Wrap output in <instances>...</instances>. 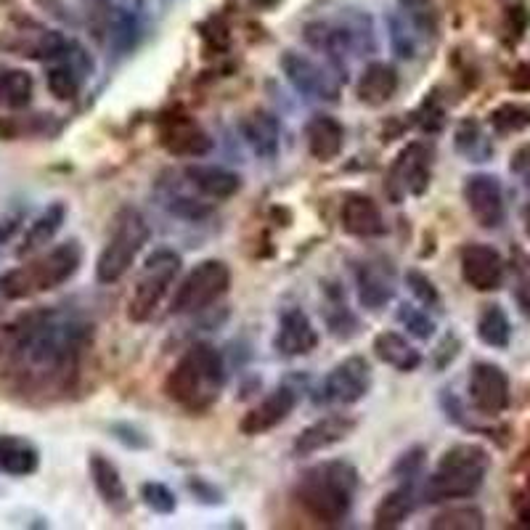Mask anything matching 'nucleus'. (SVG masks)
Masks as SVG:
<instances>
[{"mask_svg": "<svg viewBox=\"0 0 530 530\" xmlns=\"http://www.w3.org/2000/svg\"><path fill=\"white\" fill-rule=\"evenodd\" d=\"M93 326L59 311L30 313L8 332V366L19 390L38 395L64 393L75 382Z\"/></svg>", "mask_w": 530, "mask_h": 530, "instance_id": "f257e3e1", "label": "nucleus"}, {"mask_svg": "<svg viewBox=\"0 0 530 530\" xmlns=\"http://www.w3.org/2000/svg\"><path fill=\"white\" fill-rule=\"evenodd\" d=\"M358 491V472L350 462H321L305 470L297 480V504L321 525H340L353 509Z\"/></svg>", "mask_w": 530, "mask_h": 530, "instance_id": "f03ea898", "label": "nucleus"}, {"mask_svg": "<svg viewBox=\"0 0 530 530\" xmlns=\"http://www.w3.org/2000/svg\"><path fill=\"white\" fill-rule=\"evenodd\" d=\"M223 385H226L223 356L207 342H197L170 369L165 379V393L181 409L199 414L218 401Z\"/></svg>", "mask_w": 530, "mask_h": 530, "instance_id": "7ed1b4c3", "label": "nucleus"}, {"mask_svg": "<svg viewBox=\"0 0 530 530\" xmlns=\"http://www.w3.org/2000/svg\"><path fill=\"white\" fill-rule=\"evenodd\" d=\"M83 265V247L75 239L56 244L30 263L11 268L0 276V295L6 300H30L35 295L67 284Z\"/></svg>", "mask_w": 530, "mask_h": 530, "instance_id": "20e7f679", "label": "nucleus"}, {"mask_svg": "<svg viewBox=\"0 0 530 530\" xmlns=\"http://www.w3.org/2000/svg\"><path fill=\"white\" fill-rule=\"evenodd\" d=\"M491 470V456L477 443H456L440 456L438 467L424 483V501L440 504V501L470 499L485 483V475Z\"/></svg>", "mask_w": 530, "mask_h": 530, "instance_id": "39448f33", "label": "nucleus"}, {"mask_svg": "<svg viewBox=\"0 0 530 530\" xmlns=\"http://www.w3.org/2000/svg\"><path fill=\"white\" fill-rule=\"evenodd\" d=\"M149 242V223L136 207H122L114 215L112 234L106 239L104 250L96 260V281L99 284H114L130 271V265Z\"/></svg>", "mask_w": 530, "mask_h": 530, "instance_id": "423d86ee", "label": "nucleus"}, {"mask_svg": "<svg viewBox=\"0 0 530 530\" xmlns=\"http://www.w3.org/2000/svg\"><path fill=\"white\" fill-rule=\"evenodd\" d=\"M178 273H181V258L167 247H159L146 258L144 271L138 276L128 300V318L133 324H146L157 313L173 281L178 279Z\"/></svg>", "mask_w": 530, "mask_h": 530, "instance_id": "0eeeda50", "label": "nucleus"}, {"mask_svg": "<svg viewBox=\"0 0 530 530\" xmlns=\"http://www.w3.org/2000/svg\"><path fill=\"white\" fill-rule=\"evenodd\" d=\"M305 40L313 48L324 51L332 61L340 64L345 56H358V53L374 51L377 40L371 30L369 16L348 11L340 22H313L305 27Z\"/></svg>", "mask_w": 530, "mask_h": 530, "instance_id": "6e6552de", "label": "nucleus"}, {"mask_svg": "<svg viewBox=\"0 0 530 530\" xmlns=\"http://www.w3.org/2000/svg\"><path fill=\"white\" fill-rule=\"evenodd\" d=\"M228 287H231V268L223 260H202L178 284L170 311L175 316L205 311V308H210L212 303H218L220 297L226 295Z\"/></svg>", "mask_w": 530, "mask_h": 530, "instance_id": "1a4fd4ad", "label": "nucleus"}, {"mask_svg": "<svg viewBox=\"0 0 530 530\" xmlns=\"http://www.w3.org/2000/svg\"><path fill=\"white\" fill-rule=\"evenodd\" d=\"M432 154L424 144L403 146L387 173L385 191L393 205H401L406 197H422L430 189Z\"/></svg>", "mask_w": 530, "mask_h": 530, "instance_id": "9d476101", "label": "nucleus"}, {"mask_svg": "<svg viewBox=\"0 0 530 530\" xmlns=\"http://www.w3.org/2000/svg\"><path fill=\"white\" fill-rule=\"evenodd\" d=\"M279 64L284 77H287V83L300 96L313 101H326V104H337L340 101V83L334 80L329 69L321 67L311 56H305L300 51H284Z\"/></svg>", "mask_w": 530, "mask_h": 530, "instance_id": "9b49d317", "label": "nucleus"}, {"mask_svg": "<svg viewBox=\"0 0 530 530\" xmlns=\"http://www.w3.org/2000/svg\"><path fill=\"white\" fill-rule=\"evenodd\" d=\"M371 387V366L366 358L350 356L334 366L318 387V401L329 406H353Z\"/></svg>", "mask_w": 530, "mask_h": 530, "instance_id": "f8f14e48", "label": "nucleus"}, {"mask_svg": "<svg viewBox=\"0 0 530 530\" xmlns=\"http://www.w3.org/2000/svg\"><path fill=\"white\" fill-rule=\"evenodd\" d=\"M467 393H470L472 406L485 417H499L509 409V401H512L507 371L491 361H480L472 366Z\"/></svg>", "mask_w": 530, "mask_h": 530, "instance_id": "ddd939ff", "label": "nucleus"}, {"mask_svg": "<svg viewBox=\"0 0 530 530\" xmlns=\"http://www.w3.org/2000/svg\"><path fill=\"white\" fill-rule=\"evenodd\" d=\"M464 202L467 210L475 218L480 228H499L507 218V202H504V189L496 175L475 173L464 181Z\"/></svg>", "mask_w": 530, "mask_h": 530, "instance_id": "4468645a", "label": "nucleus"}, {"mask_svg": "<svg viewBox=\"0 0 530 530\" xmlns=\"http://www.w3.org/2000/svg\"><path fill=\"white\" fill-rule=\"evenodd\" d=\"M69 40L64 32L56 30H43V27H19V30H8L0 35V48L3 51H11L16 56H24V59H35V61H53L59 59L64 48L69 46Z\"/></svg>", "mask_w": 530, "mask_h": 530, "instance_id": "2eb2a0df", "label": "nucleus"}, {"mask_svg": "<svg viewBox=\"0 0 530 530\" xmlns=\"http://www.w3.org/2000/svg\"><path fill=\"white\" fill-rule=\"evenodd\" d=\"M159 141L173 157L199 159L212 152V138L189 114H170L159 122Z\"/></svg>", "mask_w": 530, "mask_h": 530, "instance_id": "dca6fc26", "label": "nucleus"}, {"mask_svg": "<svg viewBox=\"0 0 530 530\" xmlns=\"http://www.w3.org/2000/svg\"><path fill=\"white\" fill-rule=\"evenodd\" d=\"M462 279L475 292H496L504 281V258L491 244H467L459 255Z\"/></svg>", "mask_w": 530, "mask_h": 530, "instance_id": "f3484780", "label": "nucleus"}, {"mask_svg": "<svg viewBox=\"0 0 530 530\" xmlns=\"http://www.w3.org/2000/svg\"><path fill=\"white\" fill-rule=\"evenodd\" d=\"M318 345V332L308 313L300 308H287L279 316V329L273 334V350L281 358H300L313 353Z\"/></svg>", "mask_w": 530, "mask_h": 530, "instance_id": "a211bd4d", "label": "nucleus"}, {"mask_svg": "<svg viewBox=\"0 0 530 530\" xmlns=\"http://www.w3.org/2000/svg\"><path fill=\"white\" fill-rule=\"evenodd\" d=\"M297 395L292 387H276L271 395H265L258 406H252L239 422V430L250 438H258L265 432L276 430L281 422H287L289 414L295 411Z\"/></svg>", "mask_w": 530, "mask_h": 530, "instance_id": "6ab92c4d", "label": "nucleus"}, {"mask_svg": "<svg viewBox=\"0 0 530 530\" xmlns=\"http://www.w3.org/2000/svg\"><path fill=\"white\" fill-rule=\"evenodd\" d=\"M356 419L348 417V414H326V417L316 419L313 424H308L300 435L295 438V451L297 456H311L318 451H326V448L337 446L345 438L353 435L356 430Z\"/></svg>", "mask_w": 530, "mask_h": 530, "instance_id": "aec40b11", "label": "nucleus"}, {"mask_svg": "<svg viewBox=\"0 0 530 530\" xmlns=\"http://www.w3.org/2000/svg\"><path fill=\"white\" fill-rule=\"evenodd\" d=\"M340 226L345 234L356 239H377L387 234V223L382 210L366 194H348L340 207Z\"/></svg>", "mask_w": 530, "mask_h": 530, "instance_id": "412c9836", "label": "nucleus"}, {"mask_svg": "<svg viewBox=\"0 0 530 530\" xmlns=\"http://www.w3.org/2000/svg\"><path fill=\"white\" fill-rule=\"evenodd\" d=\"M239 130H242V138L247 141V146L260 159H273L279 154L281 125L276 120V114L265 112V109H252L250 114L242 117Z\"/></svg>", "mask_w": 530, "mask_h": 530, "instance_id": "4be33fe9", "label": "nucleus"}, {"mask_svg": "<svg viewBox=\"0 0 530 530\" xmlns=\"http://www.w3.org/2000/svg\"><path fill=\"white\" fill-rule=\"evenodd\" d=\"M305 144L308 152L318 162H332L342 154L345 146V128L340 120H334L329 114H316L305 125Z\"/></svg>", "mask_w": 530, "mask_h": 530, "instance_id": "5701e85b", "label": "nucleus"}, {"mask_svg": "<svg viewBox=\"0 0 530 530\" xmlns=\"http://www.w3.org/2000/svg\"><path fill=\"white\" fill-rule=\"evenodd\" d=\"M88 470H91L93 488H96L106 507L112 512H125L130 507V496L125 480L120 477V470L114 467L112 459H106L104 454H93L88 459Z\"/></svg>", "mask_w": 530, "mask_h": 530, "instance_id": "b1692460", "label": "nucleus"}, {"mask_svg": "<svg viewBox=\"0 0 530 530\" xmlns=\"http://www.w3.org/2000/svg\"><path fill=\"white\" fill-rule=\"evenodd\" d=\"M398 72L393 64L385 61H371L369 67L361 72V80L356 85V96L366 106H385L398 91Z\"/></svg>", "mask_w": 530, "mask_h": 530, "instance_id": "393cba45", "label": "nucleus"}, {"mask_svg": "<svg viewBox=\"0 0 530 530\" xmlns=\"http://www.w3.org/2000/svg\"><path fill=\"white\" fill-rule=\"evenodd\" d=\"M40 467V451L22 435H0V472L11 477H30Z\"/></svg>", "mask_w": 530, "mask_h": 530, "instance_id": "a878e982", "label": "nucleus"}, {"mask_svg": "<svg viewBox=\"0 0 530 530\" xmlns=\"http://www.w3.org/2000/svg\"><path fill=\"white\" fill-rule=\"evenodd\" d=\"M186 181L210 199H231L242 189V178L218 165H189Z\"/></svg>", "mask_w": 530, "mask_h": 530, "instance_id": "bb28decb", "label": "nucleus"}, {"mask_svg": "<svg viewBox=\"0 0 530 530\" xmlns=\"http://www.w3.org/2000/svg\"><path fill=\"white\" fill-rule=\"evenodd\" d=\"M374 353L382 364L393 366L398 371H417L422 364V353H419L414 345H411L403 334L387 329V332H379L374 337Z\"/></svg>", "mask_w": 530, "mask_h": 530, "instance_id": "cd10ccee", "label": "nucleus"}, {"mask_svg": "<svg viewBox=\"0 0 530 530\" xmlns=\"http://www.w3.org/2000/svg\"><path fill=\"white\" fill-rule=\"evenodd\" d=\"M417 507V493H414V483H406L401 488H395L379 501L377 509H374V528L379 530H390V528H401L409 515Z\"/></svg>", "mask_w": 530, "mask_h": 530, "instance_id": "c85d7f7f", "label": "nucleus"}, {"mask_svg": "<svg viewBox=\"0 0 530 530\" xmlns=\"http://www.w3.org/2000/svg\"><path fill=\"white\" fill-rule=\"evenodd\" d=\"M356 284H358V300L369 311H379L393 300L395 289L393 281L387 279L385 271H379L374 263H361L356 271Z\"/></svg>", "mask_w": 530, "mask_h": 530, "instance_id": "c756f323", "label": "nucleus"}, {"mask_svg": "<svg viewBox=\"0 0 530 530\" xmlns=\"http://www.w3.org/2000/svg\"><path fill=\"white\" fill-rule=\"evenodd\" d=\"M64 220H67V205H64V202H53V205H48L46 210L40 212L38 218L30 223L19 252H22V255H30V252L40 250V247H46L48 242H53V236L59 234L61 226H64Z\"/></svg>", "mask_w": 530, "mask_h": 530, "instance_id": "7c9ffc66", "label": "nucleus"}, {"mask_svg": "<svg viewBox=\"0 0 530 530\" xmlns=\"http://www.w3.org/2000/svg\"><path fill=\"white\" fill-rule=\"evenodd\" d=\"M32 88H35V83H32L30 72L0 64V109L16 112V109L30 106Z\"/></svg>", "mask_w": 530, "mask_h": 530, "instance_id": "2f4dec72", "label": "nucleus"}, {"mask_svg": "<svg viewBox=\"0 0 530 530\" xmlns=\"http://www.w3.org/2000/svg\"><path fill=\"white\" fill-rule=\"evenodd\" d=\"M477 340L488 348L504 350L512 340V324L501 305H485L477 318Z\"/></svg>", "mask_w": 530, "mask_h": 530, "instance_id": "473e14b6", "label": "nucleus"}, {"mask_svg": "<svg viewBox=\"0 0 530 530\" xmlns=\"http://www.w3.org/2000/svg\"><path fill=\"white\" fill-rule=\"evenodd\" d=\"M456 152L467 157L470 162H485L493 154V144L485 138L483 128L477 120H462L454 136Z\"/></svg>", "mask_w": 530, "mask_h": 530, "instance_id": "72a5a7b5", "label": "nucleus"}, {"mask_svg": "<svg viewBox=\"0 0 530 530\" xmlns=\"http://www.w3.org/2000/svg\"><path fill=\"white\" fill-rule=\"evenodd\" d=\"M491 125L496 133H520V130L530 128V104H509L496 106L491 112Z\"/></svg>", "mask_w": 530, "mask_h": 530, "instance_id": "f704fd0d", "label": "nucleus"}, {"mask_svg": "<svg viewBox=\"0 0 530 530\" xmlns=\"http://www.w3.org/2000/svg\"><path fill=\"white\" fill-rule=\"evenodd\" d=\"M485 525L483 512L477 507H451L440 512L430 523L432 530H477Z\"/></svg>", "mask_w": 530, "mask_h": 530, "instance_id": "c9c22d12", "label": "nucleus"}, {"mask_svg": "<svg viewBox=\"0 0 530 530\" xmlns=\"http://www.w3.org/2000/svg\"><path fill=\"white\" fill-rule=\"evenodd\" d=\"M141 499L157 515H173L175 507H178L175 493L165 483H159V480H149V483L141 485Z\"/></svg>", "mask_w": 530, "mask_h": 530, "instance_id": "e433bc0d", "label": "nucleus"}, {"mask_svg": "<svg viewBox=\"0 0 530 530\" xmlns=\"http://www.w3.org/2000/svg\"><path fill=\"white\" fill-rule=\"evenodd\" d=\"M398 321H401L406 329H409L411 337H417V340H430L432 334H435V324H432V318L422 311V308H414V305L403 303L398 308Z\"/></svg>", "mask_w": 530, "mask_h": 530, "instance_id": "4c0bfd02", "label": "nucleus"}, {"mask_svg": "<svg viewBox=\"0 0 530 530\" xmlns=\"http://www.w3.org/2000/svg\"><path fill=\"white\" fill-rule=\"evenodd\" d=\"M406 284H409L411 295L417 297L424 308H435V311H440V292L435 289V284H432V281L427 279L422 271L406 273Z\"/></svg>", "mask_w": 530, "mask_h": 530, "instance_id": "58836bf2", "label": "nucleus"}, {"mask_svg": "<svg viewBox=\"0 0 530 530\" xmlns=\"http://www.w3.org/2000/svg\"><path fill=\"white\" fill-rule=\"evenodd\" d=\"M390 40H393V51L401 56V59H411L414 51H417V43H414V35L409 30V22H403L401 16H390Z\"/></svg>", "mask_w": 530, "mask_h": 530, "instance_id": "ea45409f", "label": "nucleus"}, {"mask_svg": "<svg viewBox=\"0 0 530 530\" xmlns=\"http://www.w3.org/2000/svg\"><path fill=\"white\" fill-rule=\"evenodd\" d=\"M515 303H517V308H520V313H523V316L530 321V276L517 281Z\"/></svg>", "mask_w": 530, "mask_h": 530, "instance_id": "a19ab883", "label": "nucleus"}, {"mask_svg": "<svg viewBox=\"0 0 530 530\" xmlns=\"http://www.w3.org/2000/svg\"><path fill=\"white\" fill-rule=\"evenodd\" d=\"M509 22L515 27V35H523V30L528 27V11H525V6L509 8Z\"/></svg>", "mask_w": 530, "mask_h": 530, "instance_id": "79ce46f5", "label": "nucleus"}, {"mask_svg": "<svg viewBox=\"0 0 530 530\" xmlns=\"http://www.w3.org/2000/svg\"><path fill=\"white\" fill-rule=\"evenodd\" d=\"M512 88L515 91H530V64H520L512 77Z\"/></svg>", "mask_w": 530, "mask_h": 530, "instance_id": "37998d69", "label": "nucleus"}, {"mask_svg": "<svg viewBox=\"0 0 530 530\" xmlns=\"http://www.w3.org/2000/svg\"><path fill=\"white\" fill-rule=\"evenodd\" d=\"M14 231H16V218H3V220H0V244L8 242Z\"/></svg>", "mask_w": 530, "mask_h": 530, "instance_id": "c03bdc74", "label": "nucleus"}, {"mask_svg": "<svg viewBox=\"0 0 530 530\" xmlns=\"http://www.w3.org/2000/svg\"><path fill=\"white\" fill-rule=\"evenodd\" d=\"M401 3H403V8H411V11H417V8L427 6L430 0H401Z\"/></svg>", "mask_w": 530, "mask_h": 530, "instance_id": "a18cd8bd", "label": "nucleus"}]
</instances>
